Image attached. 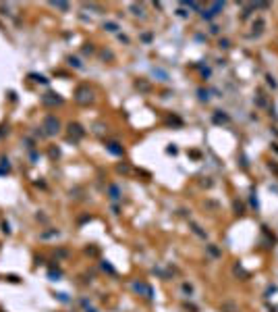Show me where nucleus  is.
<instances>
[{"instance_id":"2","label":"nucleus","mask_w":278,"mask_h":312,"mask_svg":"<svg viewBox=\"0 0 278 312\" xmlns=\"http://www.w3.org/2000/svg\"><path fill=\"white\" fill-rule=\"evenodd\" d=\"M106 148H108V152H112V154H116V156H123V148H121L116 141H108Z\"/></svg>"},{"instance_id":"7","label":"nucleus","mask_w":278,"mask_h":312,"mask_svg":"<svg viewBox=\"0 0 278 312\" xmlns=\"http://www.w3.org/2000/svg\"><path fill=\"white\" fill-rule=\"evenodd\" d=\"M31 79H35V81H40V83H48V77H44V75H29Z\"/></svg>"},{"instance_id":"10","label":"nucleus","mask_w":278,"mask_h":312,"mask_svg":"<svg viewBox=\"0 0 278 312\" xmlns=\"http://www.w3.org/2000/svg\"><path fill=\"white\" fill-rule=\"evenodd\" d=\"M69 63H71V65H73V67H75V69H81V67H83V65H81V63H79V58H73V56H71V58H69Z\"/></svg>"},{"instance_id":"9","label":"nucleus","mask_w":278,"mask_h":312,"mask_svg":"<svg viewBox=\"0 0 278 312\" xmlns=\"http://www.w3.org/2000/svg\"><path fill=\"white\" fill-rule=\"evenodd\" d=\"M104 27H106L108 31H118V25H116V23H104Z\"/></svg>"},{"instance_id":"12","label":"nucleus","mask_w":278,"mask_h":312,"mask_svg":"<svg viewBox=\"0 0 278 312\" xmlns=\"http://www.w3.org/2000/svg\"><path fill=\"white\" fill-rule=\"evenodd\" d=\"M54 6H58V8H62V10L69 8V4H64V2H54Z\"/></svg>"},{"instance_id":"1","label":"nucleus","mask_w":278,"mask_h":312,"mask_svg":"<svg viewBox=\"0 0 278 312\" xmlns=\"http://www.w3.org/2000/svg\"><path fill=\"white\" fill-rule=\"evenodd\" d=\"M58 127H60V125H58V121H56L54 117H48L46 119V129H48V133L50 135L58 133Z\"/></svg>"},{"instance_id":"5","label":"nucleus","mask_w":278,"mask_h":312,"mask_svg":"<svg viewBox=\"0 0 278 312\" xmlns=\"http://www.w3.org/2000/svg\"><path fill=\"white\" fill-rule=\"evenodd\" d=\"M110 198H112V200H118V198H121V196H118V187H116V185H112V187H110Z\"/></svg>"},{"instance_id":"8","label":"nucleus","mask_w":278,"mask_h":312,"mask_svg":"<svg viewBox=\"0 0 278 312\" xmlns=\"http://www.w3.org/2000/svg\"><path fill=\"white\" fill-rule=\"evenodd\" d=\"M201 17H203V19H212V17H214V13H212L210 8H203V10H201Z\"/></svg>"},{"instance_id":"4","label":"nucleus","mask_w":278,"mask_h":312,"mask_svg":"<svg viewBox=\"0 0 278 312\" xmlns=\"http://www.w3.org/2000/svg\"><path fill=\"white\" fill-rule=\"evenodd\" d=\"M222 6H224V4H222V2H212V8H210V10H212V13H214V15H216V13H218V10H222Z\"/></svg>"},{"instance_id":"6","label":"nucleus","mask_w":278,"mask_h":312,"mask_svg":"<svg viewBox=\"0 0 278 312\" xmlns=\"http://www.w3.org/2000/svg\"><path fill=\"white\" fill-rule=\"evenodd\" d=\"M48 98H44V102H62L60 98H54V96H58V94H46Z\"/></svg>"},{"instance_id":"11","label":"nucleus","mask_w":278,"mask_h":312,"mask_svg":"<svg viewBox=\"0 0 278 312\" xmlns=\"http://www.w3.org/2000/svg\"><path fill=\"white\" fill-rule=\"evenodd\" d=\"M197 94H199V100H208V92L206 89H199Z\"/></svg>"},{"instance_id":"3","label":"nucleus","mask_w":278,"mask_h":312,"mask_svg":"<svg viewBox=\"0 0 278 312\" xmlns=\"http://www.w3.org/2000/svg\"><path fill=\"white\" fill-rule=\"evenodd\" d=\"M77 94H79V96H77V100H79V102H87V100H92V92H89L87 88H81Z\"/></svg>"}]
</instances>
